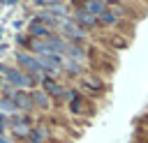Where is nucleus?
<instances>
[{
	"label": "nucleus",
	"mask_w": 148,
	"mask_h": 143,
	"mask_svg": "<svg viewBox=\"0 0 148 143\" xmlns=\"http://www.w3.org/2000/svg\"><path fill=\"white\" fill-rule=\"evenodd\" d=\"M0 78H2V83L5 85H14L16 90H30L37 81L30 76V74H25L23 69H18V67H9V65H2L0 62Z\"/></svg>",
	"instance_id": "nucleus-1"
},
{
	"label": "nucleus",
	"mask_w": 148,
	"mask_h": 143,
	"mask_svg": "<svg viewBox=\"0 0 148 143\" xmlns=\"http://www.w3.org/2000/svg\"><path fill=\"white\" fill-rule=\"evenodd\" d=\"M16 62L21 65L18 69H23L25 74H30V76H32L37 83H42L44 72H42V62H39V58H37V55L25 53V51H18V53H16Z\"/></svg>",
	"instance_id": "nucleus-2"
},
{
	"label": "nucleus",
	"mask_w": 148,
	"mask_h": 143,
	"mask_svg": "<svg viewBox=\"0 0 148 143\" xmlns=\"http://www.w3.org/2000/svg\"><path fill=\"white\" fill-rule=\"evenodd\" d=\"M42 90L49 95V99H65V85H60L56 78H42Z\"/></svg>",
	"instance_id": "nucleus-3"
},
{
	"label": "nucleus",
	"mask_w": 148,
	"mask_h": 143,
	"mask_svg": "<svg viewBox=\"0 0 148 143\" xmlns=\"http://www.w3.org/2000/svg\"><path fill=\"white\" fill-rule=\"evenodd\" d=\"M9 127H12V134H14L16 138H28L30 131H32V125H30V120H28L25 115L14 118V120L9 122Z\"/></svg>",
	"instance_id": "nucleus-4"
},
{
	"label": "nucleus",
	"mask_w": 148,
	"mask_h": 143,
	"mask_svg": "<svg viewBox=\"0 0 148 143\" xmlns=\"http://www.w3.org/2000/svg\"><path fill=\"white\" fill-rule=\"evenodd\" d=\"M12 104L16 106V111H21V113H28V111L32 108L30 92H28V90H14V95H12Z\"/></svg>",
	"instance_id": "nucleus-5"
},
{
	"label": "nucleus",
	"mask_w": 148,
	"mask_h": 143,
	"mask_svg": "<svg viewBox=\"0 0 148 143\" xmlns=\"http://www.w3.org/2000/svg\"><path fill=\"white\" fill-rule=\"evenodd\" d=\"M74 23H76L81 30H90V28L99 25V23H97V18H95L92 14H88V12H83L81 7H76V9H74Z\"/></svg>",
	"instance_id": "nucleus-6"
},
{
	"label": "nucleus",
	"mask_w": 148,
	"mask_h": 143,
	"mask_svg": "<svg viewBox=\"0 0 148 143\" xmlns=\"http://www.w3.org/2000/svg\"><path fill=\"white\" fill-rule=\"evenodd\" d=\"M28 32H30V37H35V39H46V37L53 35V28H49L46 23L32 18V21L28 23Z\"/></svg>",
	"instance_id": "nucleus-7"
},
{
	"label": "nucleus",
	"mask_w": 148,
	"mask_h": 143,
	"mask_svg": "<svg viewBox=\"0 0 148 143\" xmlns=\"http://www.w3.org/2000/svg\"><path fill=\"white\" fill-rule=\"evenodd\" d=\"M69 111L76 113V115H86V113H90L92 108H90V101H88V99H83L81 95L74 92V95L69 97Z\"/></svg>",
	"instance_id": "nucleus-8"
},
{
	"label": "nucleus",
	"mask_w": 148,
	"mask_h": 143,
	"mask_svg": "<svg viewBox=\"0 0 148 143\" xmlns=\"http://www.w3.org/2000/svg\"><path fill=\"white\" fill-rule=\"evenodd\" d=\"M81 88H83L86 92L97 95V92H102V90H104V83H102V78H97V76L83 74V76H81Z\"/></svg>",
	"instance_id": "nucleus-9"
},
{
	"label": "nucleus",
	"mask_w": 148,
	"mask_h": 143,
	"mask_svg": "<svg viewBox=\"0 0 148 143\" xmlns=\"http://www.w3.org/2000/svg\"><path fill=\"white\" fill-rule=\"evenodd\" d=\"M79 7H81L83 12H88V14H92V16L97 18V16H99L109 5H106V2H99V0H86V2H81Z\"/></svg>",
	"instance_id": "nucleus-10"
},
{
	"label": "nucleus",
	"mask_w": 148,
	"mask_h": 143,
	"mask_svg": "<svg viewBox=\"0 0 148 143\" xmlns=\"http://www.w3.org/2000/svg\"><path fill=\"white\" fill-rule=\"evenodd\" d=\"M118 16H120V12H116V7H106L97 16V23H102V25H116L118 23Z\"/></svg>",
	"instance_id": "nucleus-11"
},
{
	"label": "nucleus",
	"mask_w": 148,
	"mask_h": 143,
	"mask_svg": "<svg viewBox=\"0 0 148 143\" xmlns=\"http://www.w3.org/2000/svg\"><path fill=\"white\" fill-rule=\"evenodd\" d=\"M60 69H62L65 74H69V76H83V67H81L79 62H74V60H67L65 55H62V62H60Z\"/></svg>",
	"instance_id": "nucleus-12"
},
{
	"label": "nucleus",
	"mask_w": 148,
	"mask_h": 143,
	"mask_svg": "<svg viewBox=\"0 0 148 143\" xmlns=\"http://www.w3.org/2000/svg\"><path fill=\"white\" fill-rule=\"evenodd\" d=\"M30 99H32V106H39V108H49L51 106V99H49V95L44 90H32Z\"/></svg>",
	"instance_id": "nucleus-13"
},
{
	"label": "nucleus",
	"mask_w": 148,
	"mask_h": 143,
	"mask_svg": "<svg viewBox=\"0 0 148 143\" xmlns=\"http://www.w3.org/2000/svg\"><path fill=\"white\" fill-rule=\"evenodd\" d=\"M0 143H12V141H9V138H7L5 134H0Z\"/></svg>",
	"instance_id": "nucleus-14"
},
{
	"label": "nucleus",
	"mask_w": 148,
	"mask_h": 143,
	"mask_svg": "<svg viewBox=\"0 0 148 143\" xmlns=\"http://www.w3.org/2000/svg\"><path fill=\"white\" fill-rule=\"evenodd\" d=\"M25 143H42V141H32V138H28V141H25Z\"/></svg>",
	"instance_id": "nucleus-15"
}]
</instances>
